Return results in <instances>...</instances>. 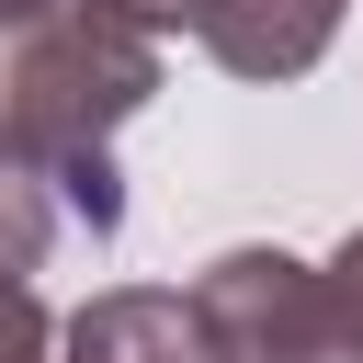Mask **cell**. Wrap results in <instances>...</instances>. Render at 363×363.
I'll use <instances>...</instances> for the list:
<instances>
[{
	"label": "cell",
	"mask_w": 363,
	"mask_h": 363,
	"mask_svg": "<svg viewBox=\"0 0 363 363\" xmlns=\"http://www.w3.org/2000/svg\"><path fill=\"white\" fill-rule=\"evenodd\" d=\"M159 102V34L68 0L45 23H23L0 45V136L23 159H45V182L68 193V227L113 238L125 227V170H113V136Z\"/></svg>",
	"instance_id": "obj_1"
},
{
	"label": "cell",
	"mask_w": 363,
	"mask_h": 363,
	"mask_svg": "<svg viewBox=\"0 0 363 363\" xmlns=\"http://www.w3.org/2000/svg\"><path fill=\"white\" fill-rule=\"evenodd\" d=\"M57 227H68V193L45 182V159H23L0 136V272H34L57 250Z\"/></svg>",
	"instance_id": "obj_5"
},
{
	"label": "cell",
	"mask_w": 363,
	"mask_h": 363,
	"mask_svg": "<svg viewBox=\"0 0 363 363\" xmlns=\"http://www.w3.org/2000/svg\"><path fill=\"white\" fill-rule=\"evenodd\" d=\"M91 11H113L136 34H193V0H91Z\"/></svg>",
	"instance_id": "obj_7"
},
{
	"label": "cell",
	"mask_w": 363,
	"mask_h": 363,
	"mask_svg": "<svg viewBox=\"0 0 363 363\" xmlns=\"http://www.w3.org/2000/svg\"><path fill=\"white\" fill-rule=\"evenodd\" d=\"M193 306L227 363H363V295L340 261L295 250H216L193 272Z\"/></svg>",
	"instance_id": "obj_2"
},
{
	"label": "cell",
	"mask_w": 363,
	"mask_h": 363,
	"mask_svg": "<svg viewBox=\"0 0 363 363\" xmlns=\"http://www.w3.org/2000/svg\"><path fill=\"white\" fill-rule=\"evenodd\" d=\"M57 363H227L204 306L193 295H159V284H113L91 295L68 329H57Z\"/></svg>",
	"instance_id": "obj_4"
},
{
	"label": "cell",
	"mask_w": 363,
	"mask_h": 363,
	"mask_svg": "<svg viewBox=\"0 0 363 363\" xmlns=\"http://www.w3.org/2000/svg\"><path fill=\"white\" fill-rule=\"evenodd\" d=\"M0 363H57V318L23 272H0Z\"/></svg>",
	"instance_id": "obj_6"
},
{
	"label": "cell",
	"mask_w": 363,
	"mask_h": 363,
	"mask_svg": "<svg viewBox=\"0 0 363 363\" xmlns=\"http://www.w3.org/2000/svg\"><path fill=\"white\" fill-rule=\"evenodd\" d=\"M45 11H68V0H0V45H11L23 23H45Z\"/></svg>",
	"instance_id": "obj_8"
},
{
	"label": "cell",
	"mask_w": 363,
	"mask_h": 363,
	"mask_svg": "<svg viewBox=\"0 0 363 363\" xmlns=\"http://www.w3.org/2000/svg\"><path fill=\"white\" fill-rule=\"evenodd\" d=\"M352 0H193V45L227 79H306Z\"/></svg>",
	"instance_id": "obj_3"
},
{
	"label": "cell",
	"mask_w": 363,
	"mask_h": 363,
	"mask_svg": "<svg viewBox=\"0 0 363 363\" xmlns=\"http://www.w3.org/2000/svg\"><path fill=\"white\" fill-rule=\"evenodd\" d=\"M329 261H340V272H352V295H363V227H352V238H340Z\"/></svg>",
	"instance_id": "obj_9"
}]
</instances>
